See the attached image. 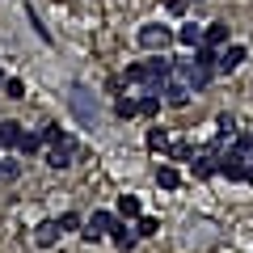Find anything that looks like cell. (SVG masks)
<instances>
[{"label":"cell","instance_id":"26","mask_svg":"<svg viewBox=\"0 0 253 253\" xmlns=\"http://www.w3.org/2000/svg\"><path fill=\"white\" fill-rule=\"evenodd\" d=\"M17 173H21V165H17V161H0V181H13Z\"/></svg>","mask_w":253,"mask_h":253},{"label":"cell","instance_id":"5","mask_svg":"<svg viewBox=\"0 0 253 253\" xmlns=\"http://www.w3.org/2000/svg\"><path fill=\"white\" fill-rule=\"evenodd\" d=\"M76 152H81V144L72 135L63 139V144H46V165L51 169H68V165H76Z\"/></svg>","mask_w":253,"mask_h":253},{"label":"cell","instance_id":"29","mask_svg":"<svg viewBox=\"0 0 253 253\" xmlns=\"http://www.w3.org/2000/svg\"><path fill=\"white\" fill-rule=\"evenodd\" d=\"M186 4H190V9H199V4H207V0H186Z\"/></svg>","mask_w":253,"mask_h":253},{"label":"cell","instance_id":"11","mask_svg":"<svg viewBox=\"0 0 253 253\" xmlns=\"http://www.w3.org/2000/svg\"><path fill=\"white\" fill-rule=\"evenodd\" d=\"M194 177H219V156L215 152H203V156H194Z\"/></svg>","mask_w":253,"mask_h":253},{"label":"cell","instance_id":"12","mask_svg":"<svg viewBox=\"0 0 253 253\" xmlns=\"http://www.w3.org/2000/svg\"><path fill=\"white\" fill-rule=\"evenodd\" d=\"M161 106H165V97H161L156 89H144V93H139V114H144V118H156V114H161Z\"/></svg>","mask_w":253,"mask_h":253},{"label":"cell","instance_id":"2","mask_svg":"<svg viewBox=\"0 0 253 253\" xmlns=\"http://www.w3.org/2000/svg\"><path fill=\"white\" fill-rule=\"evenodd\" d=\"M177 42V30H169V26H161V21H148V26H139V46L144 51H169V46Z\"/></svg>","mask_w":253,"mask_h":253},{"label":"cell","instance_id":"24","mask_svg":"<svg viewBox=\"0 0 253 253\" xmlns=\"http://www.w3.org/2000/svg\"><path fill=\"white\" fill-rule=\"evenodd\" d=\"M4 93H9L13 101H21L26 97V81H21V76H9V81H4Z\"/></svg>","mask_w":253,"mask_h":253},{"label":"cell","instance_id":"15","mask_svg":"<svg viewBox=\"0 0 253 253\" xmlns=\"http://www.w3.org/2000/svg\"><path fill=\"white\" fill-rule=\"evenodd\" d=\"M114 114H118V118H135V114H139V97L118 93V97H114Z\"/></svg>","mask_w":253,"mask_h":253},{"label":"cell","instance_id":"8","mask_svg":"<svg viewBox=\"0 0 253 253\" xmlns=\"http://www.w3.org/2000/svg\"><path fill=\"white\" fill-rule=\"evenodd\" d=\"M110 241H114L123 253H131V249L139 245V232H135V224H126V219H123V224H118L114 232H110Z\"/></svg>","mask_w":253,"mask_h":253},{"label":"cell","instance_id":"3","mask_svg":"<svg viewBox=\"0 0 253 253\" xmlns=\"http://www.w3.org/2000/svg\"><path fill=\"white\" fill-rule=\"evenodd\" d=\"M118 224H123V215H118V211H93V215H89V224L81 228V236L93 245V241H101V236H110Z\"/></svg>","mask_w":253,"mask_h":253},{"label":"cell","instance_id":"23","mask_svg":"<svg viewBox=\"0 0 253 253\" xmlns=\"http://www.w3.org/2000/svg\"><path fill=\"white\" fill-rule=\"evenodd\" d=\"M42 139H46V144H63V139H68V131H63L59 123H46V126H42Z\"/></svg>","mask_w":253,"mask_h":253},{"label":"cell","instance_id":"21","mask_svg":"<svg viewBox=\"0 0 253 253\" xmlns=\"http://www.w3.org/2000/svg\"><path fill=\"white\" fill-rule=\"evenodd\" d=\"M135 232L139 236H156V232H161V219H156V215H139L135 219Z\"/></svg>","mask_w":253,"mask_h":253},{"label":"cell","instance_id":"10","mask_svg":"<svg viewBox=\"0 0 253 253\" xmlns=\"http://www.w3.org/2000/svg\"><path fill=\"white\" fill-rule=\"evenodd\" d=\"M203 42H211V46L232 42V26H228V21H211V26L203 30Z\"/></svg>","mask_w":253,"mask_h":253},{"label":"cell","instance_id":"19","mask_svg":"<svg viewBox=\"0 0 253 253\" xmlns=\"http://www.w3.org/2000/svg\"><path fill=\"white\" fill-rule=\"evenodd\" d=\"M148 148H152V152H165V148H169V131H165V126H152V131H148V139H144Z\"/></svg>","mask_w":253,"mask_h":253},{"label":"cell","instance_id":"30","mask_svg":"<svg viewBox=\"0 0 253 253\" xmlns=\"http://www.w3.org/2000/svg\"><path fill=\"white\" fill-rule=\"evenodd\" d=\"M4 81H9V76H4V68H0V89H4Z\"/></svg>","mask_w":253,"mask_h":253},{"label":"cell","instance_id":"9","mask_svg":"<svg viewBox=\"0 0 253 253\" xmlns=\"http://www.w3.org/2000/svg\"><path fill=\"white\" fill-rule=\"evenodd\" d=\"M59 236H63V232H59V219H42V224L34 228V245H38V249H51Z\"/></svg>","mask_w":253,"mask_h":253},{"label":"cell","instance_id":"27","mask_svg":"<svg viewBox=\"0 0 253 253\" xmlns=\"http://www.w3.org/2000/svg\"><path fill=\"white\" fill-rule=\"evenodd\" d=\"M126 81H131V84H144V63H131V68H126Z\"/></svg>","mask_w":253,"mask_h":253},{"label":"cell","instance_id":"4","mask_svg":"<svg viewBox=\"0 0 253 253\" xmlns=\"http://www.w3.org/2000/svg\"><path fill=\"white\" fill-rule=\"evenodd\" d=\"M219 177H228V181H245V177H249V156L236 152V148H228V152L219 156Z\"/></svg>","mask_w":253,"mask_h":253},{"label":"cell","instance_id":"1","mask_svg":"<svg viewBox=\"0 0 253 253\" xmlns=\"http://www.w3.org/2000/svg\"><path fill=\"white\" fill-rule=\"evenodd\" d=\"M173 76H177V81H186L194 93H203L219 72H215V68H207V63H199L194 55H190V59H177V63H173Z\"/></svg>","mask_w":253,"mask_h":253},{"label":"cell","instance_id":"18","mask_svg":"<svg viewBox=\"0 0 253 253\" xmlns=\"http://www.w3.org/2000/svg\"><path fill=\"white\" fill-rule=\"evenodd\" d=\"M156 186H161V190H177L181 186V173L173 169V165H161V169H156Z\"/></svg>","mask_w":253,"mask_h":253},{"label":"cell","instance_id":"25","mask_svg":"<svg viewBox=\"0 0 253 253\" xmlns=\"http://www.w3.org/2000/svg\"><path fill=\"white\" fill-rule=\"evenodd\" d=\"M215 131L232 139V135H236V118H232V114H215Z\"/></svg>","mask_w":253,"mask_h":253},{"label":"cell","instance_id":"28","mask_svg":"<svg viewBox=\"0 0 253 253\" xmlns=\"http://www.w3.org/2000/svg\"><path fill=\"white\" fill-rule=\"evenodd\" d=\"M165 9H169V13H173V17H181V13H186V9H190V4H186V0H165Z\"/></svg>","mask_w":253,"mask_h":253},{"label":"cell","instance_id":"14","mask_svg":"<svg viewBox=\"0 0 253 253\" xmlns=\"http://www.w3.org/2000/svg\"><path fill=\"white\" fill-rule=\"evenodd\" d=\"M203 30H207V26H194V21H186V26L177 30V42H181V46H190V51H194V46L203 42Z\"/></svg>","mask_w":253,"mask_h":253},{"label":"cell","instance_id":"16","mask_svg":"<svg viewBox=\"0 0 253 253\" xmlns=\"http://www.w3.org/2000/svg\"><path fill=\"white\" fill-rule=\"evenodd\" d=\"M42 148H46L42 131H26V135H21V144H17V152H21V156H34V152H42Z\"/></svg>","mask_w":253,"mask_h":253},{"label":"cell","instance_id":"13","mask_svg":"<svg viewBox=\"0 0 253 253\" xmlns=\"http://www.w3.org/2000/svg\"><path fill=\"white\" fill-rule=\"evenodd\" d=\"M118 215H123V219H139V215H144V203H139L135 199V194H118Z\"/></svg>","mask_w":253,"mask_h":253},{"label":"cell","instance_id":"17","mask_svg":"<svg viewBox=\"0 0 253 253\" xmlns=\"http://www.w3.org/2000/svg\"><path fill=\"white\" fill-rule=\"evenodd\" d=\"M21 123H0V148H17L21 144Z\"/></svg>","mask_w":253,"mask_h":253},{"label":"cell","instance_id":"20","mask_svg":"<svg viewBox=\"0 0 253 253\" xmlns=\"http://www.w3.org/2000/svg\"><path fill=\"white\" fill-rule=\"evenodd\" d=\"M165 152H169V161H194V148H190L186 139H177V144L169 139V148H165Z\"/></svg>","mask_w":253,"mask_h":253},{"label":"cell","instance_id":"22","mask_svg":"<svg viewBox=\"0 0 253 253\" xmlns=\"http://www.w3.org/2000/svg\"><path fill=\"white\" fill-rule=\"evenodd\" d=\"M81 228H84V219L76 215V211H63L59 215V232H81Z\"/></svg>","mask_w":253,"mask_h":253},{"label":"cell","instance_id":"7","mask_svg":"<svg viewBox=\"0 0 253 253\" xmlns=\"http://www.w3.org/2000/svg\"><path fill=\"white\" fill-rule=\"evenodd\" d=\"M190 84L186 81H177V76H169V81H165V89H161V97H165V106H173V110H186L190 106Z\"/></svg>","mask_w":253,"mask_h":253},{"label":"cell","instance_id":"6","mask_svg":"<svg viewBox=\"0 0 253 253\" xmlns=\"http://www.w3.org/2000/svg\"><path fill=\"white\" fill-rule=\"evenodd\" d=\"M245 59H249V51H245L241 42H224V46H219V59H215V72L219 76H232Z\"/></svg>","mask_w":253,"mask_h":253}]
</instances>
